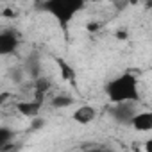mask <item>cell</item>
<instances>
[{
  "instance_id": "5bb4252c",
  "label": "cell",
  "mask_w": 152,
  "mask_h": 152,
  "mask_svg": "<svg viewBox=\"0 0 152 152\" xmlns=\"http://www.w3.org/2000/svg\"><path fill=\"white\" fill-rule=\"evenodd\" d=\"M43 127H45V120H43V118H39L38 115H36V116H32L31 129H32V131H38V129H43Z\"/></svg>"
},
{
  "instance_id": "3957f363",
  "label": "cell",
  "mask_w": 152,
  "mask_h": 152,
  "mask_svg": "<svg viewBox=\"0 0 152 152\" xmlns=\"http://www.w3.org/2000/svg\"><path fill=\"white\" fill-rule=\"evenodd\" d=\"M134 104H136V102H116V104H113V106L107 109V113H109V116H111L116 124H125V125H129L131 118H132L134 113L138 111V109L134 107Z\"/></svg>"
},
{
  "instance_id": "277c9868",
  "label": "cell",
  "mask_w": 152,
  "mask_h": 152,
  "mask_svg": "<svg viewBox=\"0 0 152 152\" xmlns=\"http://www.w3.org/2000/svg\"><path fill=\"white\" fill-rule=\"evenodd\" d=\"M20 47V32L15 29H6L0 32V57L11 56Z\"/></svg>"
},
{
  "instance_id": "9a60e30c",
  "label": "cell",
  "mask_w": 152,
  "mask_h": 152,
  "mask_svg": "<svg viewBox=\"0 0 152 152\" xmlns=\"http://www.w3.org/2000/svg\"><path fill=\"white\" fill-rule=\"evenodd\" d=\"M7 97H9L7 93H0V104H2V102H4V100L7 99Z\"/></svg>"
},
{
  "instance_id": "52a82bcc",
  "label": "cell",
  "mask_w": 152,
  "mask_h": 152,
  "mask_svg": "<svg viewBox=\"0 0 152 152\" xmlns=\"http://www.w3.org/2000/svg\"><path fill=\"white\" fill-rule=\"evenodd\" d=\"M23 72L29 75L31 79H38L39 75H41V59H39L38 52H32V54L25 59Z\"/></svg>"
},
{
  "instance_id": "5b68a950",
  "label": "cell",
  "mask_w": 152,
  "mask_h": 152,
  "mask_svg": "<svg viewBox=\"0 0 152 152\" xmlns=\"http://www.w3.org/2000/svg\"><path fill=\"white\" fill-rule=\"evenodd\" d=\"M129 125L138 132H150L152 131V113L150 111H136L131 118Z\"/></svg>"
},
{
  "instance_id": "9c48e42d",
  "label": "cell",
  "mask_w": 152,
  "mask_h": 152,
  "mask_svg": "<svg viewBox=\"0 0 152 152\" xmlns=\"http://www.w3.org/2000/svg\"><path fill=\"white\" fill-rule=\"evenodd\" d=\"M50 88H52V83H50L47 77L39 75L38 79H34V99L43 100V99H45V95L50 91Z\"/></svg>"
},
{
  "instance_id": "6da1fadb",
  "label": "cell",
  "mask_w": 152,
  "mask_h": 152,
  "mask_svg": "<svg viewBox=\"0 0 152 152\" xmlns=\"http://www.w3.org/2000/svg\"><path fill=\"white\" fill-rule=\"evenodd\" d=\"M106 95L113 104H116V102H138L140 100L138 77L131 72H124V73L116 75L115 79L107 81Z\"/></svg>"
},
{
  "instance_id": "ba28073f",
  "label": "cell",
  "mask_w": 152,
  "mask_h": 152,
  "mask_svg": "<svg viewBox=\"0 0 152 152\" xmlns=\"http://www.w3.org/2000/svg\"><path fill=\"white\" fill-rule=\"evenodd\" d=\"M41 106H43V100L32 99V100H25V102H20V104L16 106V109H18V111H20L23 116H29V118H32V116H36V115L39 113Z\"/></svg>"
},
{
  "instance_id": "30bf717a",
  "label": "cell",
  "mask_w": 152,
  "mask_h": 152,
  "mask_svg": "<svg viewBox=\"0 0 152 152\" xmlns=\"http://www.w3.org/2000/svg\"><path fill=\"white\" fill-rule=\"evenodd\" d=\"M15 131L9 127H0V150H9L13 148V141H15Z\"/></svg>"
},
{
  "instance_id": "8992f818",
  "label": "cell",
  "mask_w": 152,
  "mask_h": 152,
  "mask_svg": "<svg viewBox=\"0 0 152 152\" xmlns=\"http://www.w3.org/2000/svg\"><path fill=\"white\" fill-rule=\"evenodd\" d=\"M95 116H97V109H95L93 106H90V104H83L81 107L75 109L73 115H72V118L77 122V124H81V125L91 124V122L95 120Z\"/></svg>"
},
{
  "instance_id": "e0dca14e",
  "label": "cell",
  "mask_w": 152,
  "mask_h": 152,
  "mask_svg": "<svg viewBox=\"0 0 152 152\" xmlns=\"http://www.w3.org/2000/svg\"><path fill=\"white\" fill-rule=\"evenodd\" d=\"M129 4H131V6H136V4H138V0H129Z\"/></svg>"
},
{
  "instance_id": "4fadbf2b",
  "label": "cell",
  "mask_w": 152,
  "mask_h": 152,
  "mask_svg": "<svg viewBox=\"0 0 152 152\" xmlns=\"http://www.w3.org/2000/svg\"><path fill=\"white\" fill-rule=\"evenodd\" d=\"M23 66H15V68H11L9 70V79L15 83V84H18V83H22L23 81Z\"/></svg>"
},
{
  "instance_id": "2e32d148",
  "label": "cell",
  "mask_w": 152,
  "mask_h": 152,
  "mask_svg": "<svg viewBox=\"0 0 152 152\" xmlns=\"http://www.w3.org/2000/svg\"><path fill=\"white\" fill-rule=\"evenodd\" d=\"M86 2H107V0H86ZM113 2V0H111Z\"/></svg>"
},
{
  "instance_id": "7a4b0ae2",
  "label": "cell",
  "mask_w": 152,
  "mask_h": 152,
  "mask_svg": "<svg viewBox=\"0 0 152 152\" xmlns=\"http://www.w3.org/2000/svg\"><path fill=\"white\" fill-rule=\"evenodd\" d=\"M86 6V0H45L41 4V9L48 13L61 29L66 31L70 22L77 16Z\"/></svg>"
},
{
  "instance_id": "8fae6325",
  "label": "cell",
  "mask_w": 152,
  "mask_h": 152,
  "mask_svg": "<svg viewBox=\"0 0 152 152\" xmlns=\"http://www.w3.org/2000/svg\"><path fill=\"white\" fill-rule=\"evenodd\" d=\"M73 97H70L68 93H57L52 97V107L54 109H66L70 106H73Z\"/></svg>"
},
{
  "instance_id": "7c38bea8",
  "label": "cell",
  "mask_w": 152,
  "mask_h": 152,
  "mask_svg": "<svg viewBox=\"0 0 152 152\" xmlns=\"http://www.w3.org/2000/svg\"><path fill=\"white\" fill-rule=\"evenodd\" d=\"M57 64H59V68H61V77H63L64 81L73 83V79H75V72L72 70V66H70L66 61H63V59H57Z\"/></svg>"
}]
</instances>
